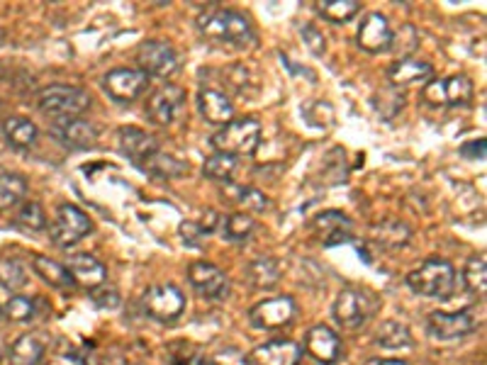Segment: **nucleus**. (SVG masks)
Segmentation results:
<instances>
[{"label": "nucleus", "mask_w": 487, "mask_h": 365, "mask_svg": "<svg viewBox=\"0 0 487 365\" xmlns=\"http://www.w3.org/2000/svg\"><path fill=\"white\" fill-rule=\"evenodd\" d=\"M197 29L212 44L247 47L249 42H254V27H251L249 17H244L237 10H227V7H215V10L200 15Z\"/></svg>", "instance_id": "nucleus-1"}, {"label": "nucleus", "mask_w": 487, "mask_h": 365, "mask_svg": "<svg viewBox=\"0 0 487 365\" xmlns=\"http://www.w3.org/2000/svg\"><path fill=\"white\" fill-rule=\"evenodd\" d=\"M408 285L422 297L449 299L456 290V270L446 258L431 256L408 276Z\"/></svg>", "instance_id": "nucleus-2"}, {"label": "nucleus", "mask_w": 487, "mask_h": 365, "mask_svg": "<svg viewBox=\"0 0 487 365\" xmlns=\"http://www.w3.org/2000/svg\"><path fill=\"white\" fill-rule=\"evenodd\" d=\"M210 144L215 146V151L227 153L232 159L234 156H249L261 144V124L254 117L232 120L217 134H212Z\"/></svg>", "instance_id": "nucleus-3"}, {"label": "nucleus", "mask_w": 487, "mask_h": 365, "mask_svg": "<svg viewBox=\"0 0 487 365\" xmlns=\"http://www.w3.org/2000/svg\"><path fill=\"white\" fill-rule=\"evenodd\" d=\"M37 105L44 115L64 120L83 115L90 108V95L76 86H47L37 95Z\"/></svg>", "instance_id": "nucleus-4"}, {"label": "nucleus", "mask_w": 487, "mask_h": 365, "mask_svg": "<svg viewBox=\"0 0 487 365\" xmlns=\"http://www.w3.org/2000/svg\"><path fill=\"white\" fill-rule=\"evenodd\" d=\"M376 307H378V299L373 297L371 292L361 290V287H346L334 299L332 314L342 328H358L371 319Z\"/></svg>", "instance_id": "nucleus-5"}, {"label": "nucleus", "mask_w": 487, "mask_h": 365, "mask_svg": "<svg viewBox=\"0 0 487 365\" xmlns=\"http://www.w3.org/2000/svg\"><path fill=\"white\" fill-rule=\"evenodd\" d=\"M90 229H93V224H90L86 212L76 204L66 203L57 210L54 224L49 226V236L58 248H69L73 244H79Z\"/></svg>", "instance_id": "nucleus-6"}, {"label": "nucleus", "mask_w": 487, "mask_h": 365, "mask_svg": "<svg viewBox=\"0 0 487 365\" xmlns=\"http://www.w3.org/2000/svg\"><path fill=\"white\" fill-rule=\"evenodd\" d=\"M142 307L144 312L156 321H175L185 309V295L175 285L159 283L152 285L142 295Z\"/></svg>", "instance_id": "nucleus-7"}, {"label": "nucleus", "mask_w": 487, "mask_h": 365, "mask_svg": "<svg viewBox=\"0 0 487 365\" xmlns=\"http://www.w3.org/2000/svg\"><path fill=\"white\" fill-rule=\"evenodd\" d=\"M137 61L139 71H144L146 76H159V78H168L178 71V51L171 47L168 42H161V39H149V42H142L137 49Z\"/></svg>", "instance_id": "nucleus-8"}, {"label": "nucleus", "mask_w": 487, "mask_h": 365, "mask_svg": "<svg viewBox=\"0 0 487 365\" xmlns=\"http://www.w3.org/2000/svg\"><path fill=\"white\" fill-rule=\"evenodd\" d=\"M478 328V317L473 309H463V312H431L427 319V331L434 339L441 341H451V339H463V336L473 334Z\"/></svg>", "instance_id": "nucleus-9"}, {"label": "nucleus", "mask_w": 487, "mask_h": 365, "mask_svg": "<svg viewBox=\"0 0 487 365\" xmlns=\"http://www.w3.org/2000/svg\"><path fill=\"white\" fill-rule=\"evenodd\" d=\"M185 110V90L178 86H164L154 90L146 100V115L154 124H174Z\"/></svg>", "instance_id": "nucleus-10"}, {"label": "nucleus", "mask_w": 487, "mask_h": 365, "mask_svg": "<svg viewBox=\"0 0 487 365\" xmlns=\"http://www.w3.org/2000/svg\"><path fill=\"white\" fill-rule=\"evenodd\" d=\"M473 80L468 76H449V78L431 80L424 88V100L431 105H468L473 100Z\"/></svg>", "instance_id": "nucleus-11"}, {"label": "nucleus", "mask_w": 487, "mask_h": 365, "mask_svg": "<svg viewBox=\"0 0 487 365\" xmlns=\"http://www.w3.org/2000/svg\"><path fill=\"white\" fill-rule=\"evenodd\" d=\"M102 88L112 100L132 102L149 88V76L139 68H115L102 78Z\"/></svg>", "instance_id": "nucleus-12"}, {"label": "nucleus", "mask_w": 487, "mask_h": 365, "mask_svg": "<svg viewBox=\"0 0 487 365\" xmlns=\"http://www.w3.org/2000/svg\"><path fill=\"white\" fill-rule=\"evenodd\" d=\"M292 317H295V299L292 297L263 299L249 309V321L256 328H281L291 324Z\"/></svg>", "instance_id": "nucleus-13"}, {"label": "nucleus", "mask_w": 487, "mask_h": 365, "mask_svg": "<svg viewBox=\"0 0 487 365\" xmlns=\"http://www.w3.org/2000/svg\"><path fill=\"white\" fill-rule=\"evenodd\" d=\"M51 134L69 149H90L98 141V127L88 120H80V117L54 120Z\"/></svg>", "instance_id": "nucleus-14"}, {"label": "nucleus", "mask_w": 487, "mask_h": 365, "mask_svg": "<svg viewBox=\"0 0 487 365\" xmlns=\"http://www.w3.org/2000/svg\"><path fill=\"white\" fill-rule=\"evenodd\" d=\"M188 280L203 297L222 299L229 295V280H227L225 270L212 266L207 261H196L188 268Z\"/></svg>", "instance_id": "nucleus-15"}, {"label": "nucleus", "mask_w": 487, "mask_h": 365, "mask_svg": "<svg viewBox=\"0 0 487 365\" xmlns=\"http://www.w3.org/2000/svg\"><path fill=\"white\" fill-rule=\"evenodd\" d=\"M358 47L368 54H383V51L393 49V27H390L386 15H365L361 27H358Z\"/></svg>", "instance_id": "nucleus-16"}, {"label": "nucleus", "mask_w": 487, "mask_h": 365, "mask_svg": "<svg viewBox=\"0 0 487 365\" xmlns=\"http://www.w3.org/2000/svg\"><path fill=\"white\" fill-rule=\"evenodd\" d=\"M117 139H120V151L142 168L146 166V161L161 151L159 141L139 127H124L117 131Z\"/></svg>", "instance_id": "nucleus-17"}, {"label": "nucleus", "mask_w": 487, "mask_h": 365, "mask_svg": "<svg viewBox=\"0 0 487 365\" xmlns=\"http://www.w3.org/2000/svg\"><path fill=\"white\" fill-rule=\"evenodd\" d=\"M305 350L322 365H332L342 358V339L334 334V328L317 324L307 331Z\"/></svg>", "instance_id": "nucleus-18"}, {"label": "nucleus", "mask_w": 487, "mask_h": 365, "mask_svg": "<svg viewBox=\"0 0 487 365\" xmlns=\"http://www.w3.org/2000/svg\"><path fill=\"white\" fill-rule=\"evenodd\" d=\"M256 365H300L302 360V349L295 341L288 339H276V341L256 346L251 353Z\"/></svg>", "instance_id": "nucleus-19"}, {"label": "nucleus", "mask_w": 487, "mask_h": 365, "mask_svg": "<svg viewBox=\"0 0 487 365\" xmlns=\"http://www.w3.org/2000/svg\"><path fill=\"white\" fill-rule=\"evenodd\" d=\"M197 108H200V115L205 117V122L222 124V127H225L227 122H232V100H229V95L217 90V88H203V90L197 93Z\"/></svg>", "instance_id": "nucleus-20"}, {"label": "nucleus", "mask_w": 487, "mask_h": 365, "mask_svg": "<svg viewBox=\"0 0 487 365\" xmlns=\"http://www.w3.org/2000/svg\"><path fill=\"white\" fill-rule=\"evenodd\" d=\"M66 270L71 273L73 283L83 285V287H88V290L101 287V285L105 283V277H108V268H105V266H102V263L90 254L71 256Z\"/></svg>", "instance_id": "nucleus-21"}, {"label": "nucleus", "mask_w": 487, "mask_h": 365, "mask_svg": "<svg viewBox=\"0 0 487 365\" xmlns=\"http://www.w3.org/2000/svg\"><path fill=\"white\" fill-rule=\"evenodd\" d=\"M434 73V66L429 61L417 57H400L390 68H387V78L395 88L412 86L419 80H427Z\"/></svg>", "instance_id": "nucleus-22"}, {"label": "nucleus", "mask_w": 487, "mask_h": 365, "mask_svg": "<svg viewBox=\"0 0 487 365\" xmlns=\"http://www.w3.org/2000/svg\"><path fill=\"white\" fill-rule=\"evenodd\" d=\"M312 226L322 236L324 246H334V244L351 239V219L344 212H322L314 217Z\"/></svg>", "instance_id": "nucleus-23"}, {"label": "nucleus", "mask_w": 487, "mask_h": 365, "mask_svg": "<svg viewBox=\"0 0 487 365\" xmlns=\"http://www.w3.org/2000/svg\"><path fill=\"white\" fill-rule=\"evenodd\" d=\"M244 277L256 290H270L281 280V263L273 256H256L254 261L247 263Z\"/></svg>", "instance_id": "nucleus-24"}, {"label": "nucleus", "mask_w": 487, "mask_h": 365, "mask_svg": "<svg viewBox=\"0 0 487 365\" xmlns=\"http://www.w3.org/2000/svg\"><path fill=\"white\" fill-rule=\"evenodd\" d=\"M47 343L39 334H22L7 353V365H42Z\"/></svg>", "instance_id": "nucleus-25"}, {"label": "nucleus", "mask_w": 487, "mask_h": 365, "mask_svg": "<svg viewBox=\"0 0 487 365\" xmlns=\"http://www.w3.org/2000/svg\"><path fill=\"white\" fill-rule=\"evenodd\" d=\"M32 268H35V273L39 277H42L44 283L51 285V287H58V290H69V287H73V277L71 273L66 270V266H61V263L51 261L49 256H35L32 258Z\"/></svg>", "instance_id": "nucleus-26"}, {"label": "nucleus", "mask_w": 487, "mask_h": 365, "mask_svg": "<svg viewBox=\"0 0 487 365\" xmlns=\"http://www.w3.org/2000/svg\"><path fill=\"white\" fill-rule=\"evenodd\" d=\"M25 195H27V181L20 173H0V214L25 203Z\"/></svg>", "instance_id": "nucleus-27"}, {"label": "nucleus", "mask_w": 487, "mask_h": 365, "mask_svg": "<svg viewBox=\"0 0 487 365\" xmlns=\"http://www.w3.org/2000/svg\"><path fill=\"white\" fill-rule=\"evenodd\" d=\"M3 134L17 149H29L37 141V124L27 117H7L3 122Z\"/></svg>", "instance_id": "nucleus-28"}, {"label": "nucleus", "mask_w": 487, "mask_h": 365, "mask_svg": "<svg viewBox=\"0 0 487 365\" xmlns=\"http://www.w3.org/2000/svg\"><path fill=\"white\" fill-rule=\"evenodd\" d=\"M13 224L17 226V229H22V232L29 234L44 232V229H47V212H44V207L39 203L27 200V203L20 204V210H17V214L13 217Z\"/></svg>", "instance_id": "nucleus-29"}, {"label": "nucleus", "mask_w": 487, "mask_h": 365, "mask_svg": "<svg viewBox=\"0 0 487 365\" xmlns=\"http://www.w3.org/2000/svg\"><path fill=\"white\" fill-rule=\"evenodd\" d=\"M358 10H361V3H358V0H320V3H317V13H320L324 20L334 22V25L349 22L351 17H356Z\"/></svg>", "instance_id": "nucleus-30"}, {"label": "nucleus", "mask_w": 487, "mask_h": 365, "mask_svg": "<svg viewBox=\"0 0 487 365\" xmlns=\"http://www.w3.org/2000/svg\"><path fill=\"white\" fill-rule=\"evenodd\" d=\"M376 343H380L383 349H408L412 343V334L400 321H383L376 328Z\"/></svg>", "instance_id": "nucleus-31"}, {"label": "nucleus", "mask_w": 487, "mask_h": 365, "mask_svg": "<svg viewBox=\"0 0 487 365\" xmlns=\"http://www.w3.org/2000/svg\"><path fill=\"white\" fill-rule=\"evenodd\" d=\"M37 307H39V299L37 297H27V295H13V297H7V302L0 309H3V317L10 321H17V324H22V321H29L35 319L37 314Z\"/></svg>", "instance_id": "nucleus-32"}, {"label": "nucleus", "mask_w": 487, "mask_h": 365, "mask_svg": "<svg viewBox=\"0 0 487 365\" xmlns=\"http://www.w3.org/2000/svg\"><path fill=\"white\" fill-rule=\"evenodd\" d=\"M27 268L17 258H10V256L0 258V285L7 292H20L27 285Z\"/></svg>", "instance_id": "nucleus-33"}, {"label": "nucleus", "mask_w": 487, "mask_h": 365, "mask_svg": "<svg viewBox=\"0 0 487 365\" xmlns=\"http://www.w3.org/2000/svg\"><path fill=\"white\" fill-rule=\"evenodd\" d=\"M144 171H149V173L159 175V178H166V181H174V178H178V175H183L185 171H188V163H183V161L174 159V156H168V153L159 151L156 156H152V159L146 161Z\"/></svg>", "instance_id": "nucleus-34"}, {"label": "nucleus", "mask_w": 487, "mask_h": 365, "mask_svg": "<svg viewBox=\"0 0 487 365\" xmlns=\"http://www.w3.org/2000/svg\"><path fill=\"white\" fill-rule=\"evenodd\" d=\"M463 280H466V287L473 295L482 297L487 290V263L485 256H471L466 263V270H463Z\"/></svg>", "instance_id": "nucleus-35"}, {"label": "nucleus", "mask_w": 487, "mask_h": 365, "mask_svg": "<svg viewBox=\"0 0 487 365\" xmlns=\"http://www.w3.org/2000/svg\"><path fill=\"white\" fill-rule=\"evenodd\" d=\"M256 222L254 217H249L247 212H234L225 219V239L237 241V244H244L249 241V236L254 234Z\"/></svg>", "instance_id": "nucleus-36"}, {"label": "nucleus", "mask_w": 487, "mask_h": 365, "mask_svg": "<svg viewBox=\"0 0 487 365\" xmlns=\"http://www.w3.org/2000/svg\"><path fill=\"white\" fill-rule=\"evenodd\" d=\"M373 239L390 248L405 246L409 241V229L402 222H383V224L373 229Z\"/></svg>", "instance_id": "nucleus-37"}, {"label": "nucleus", "mask_w": 487, "mask_h": 365, "mask_svg": "<svg viewBox=\"0 0 487 365\" xmlns=\"http://www.w3.org/2000/svg\"><path fill=\"white\" fill-rule=\"evenodd\" d=\"M234 168H237V159L227 156V153H212L203 163V175L210 181H229Z\"/></svg>", "instance_id": "nucleus-38"}, {"label": "nucleus", "mask_w": 487, "mask_h": 365, "mask_svg": "<svg viewBox=\"0 0 487 365\" xmlns=\"http://www.w3.org/2000/svg\"><path fill=\"white\" fill-rule=\"evenodd\" d=\"M300 35H302V42L307 44V49L312 51L314 57H322V54L327 51V42H324V35H322L320 29L314 27L312 22H305V25L300 27Z\"/></svg>", "instance_id": "nucleus-39"}, {"label": "nucleus", "mask_w": 487, "mask_h": 365, "mask_svg": "<svg viewBox=\"0 0 487 365\" xmlns=\"http://www.w3.org/2000/svg\"><path fill=\"white\" fill-rule=\"evenodd\" d=\"M90 299L98 309H117L120 307V292L115 287H108V285H101L90 292Z\"/></svg>", "instance_id": "nucleus-40"}, {"label": "nucleus", "mask_w": 487, "mask_h": 365, "mask_svg": "<svg viewBox=\"0 0 487 365\" xmlns=\"http://www.w3.org/2000/svg\"><path fill=\"white\" fill-rule=\"evenodd\" d=\"M244 207H249V210H256L261 212L269 207V197L263 195L261 190L256 188H239V197H237Z\"/></svg>", "instance_id": "nucleus-41"}, {"label": "nucleus", "mask_w": 487, "mask_h": 365, "mask_svg": "<svg viewBox=\"0 0 487 365\" xmlns=\"http://www.w3.org/2000/svg\"><path fill=\"white\" fill-rule=\"evenodd\" d=\"M212 365H251V360L239 349H222L219 353H215Z\"/></svg>", "instance_id": "nucleus-42"}, {"label": "nucleus", "mask_w": 487, "mask_h": 365, "mask_svg": "<svg viewBox=\"0 0 487 365\" xmlns=\"http://www.w3.org/2000/svg\"><path fill=\"white\" fill-rule=\"evenodd\" d=\"M181 236H183V241L188 244V246H200L207 234L200 229V224H197V222H183Z\"/></svg>", "instance_id": "nucleus-43"}, {"label": "nucleus", "mask_w": 487, "mask_h": 365, "mask_svg": "<svg viewBox=\"0 0 487 365\" xmlns=\"http://www.w3.org/2000/svg\"><path fill=\"white\" fill-rule=\"evenodd\" d=\"M44 365H88L86 358L76 353V350H57V353H51L49 360Z\"/></svg>", "instance_id": "nucleus-44"}, {"label": "nucleus", "mask_w": 487, "mask_h": 365, "mask_svg": "<svg viewBox=\"0 0 487 365\" xmlns=\"http://www.w3.org/2000/svg\"><path fill=\"white\" fill-rule=\"evenodd\" d=\"M219 222H222V217H219L217 212H215V210H205L203 219H200L197 224H200V229H203L205 234H212L219 226Z\"/></svg>", "instance_id": "nucleus-45"}, {"label": "nucleus", "mask_w": 487, "mask_h": 365, "mask_svg": "<svg viewBox=\"0 0 487 365\" xmlns=\"http://www.w3.org/2000/svg\"><path fill=\"white\" fill-rule=\"evenodd\" d=\"M473 151L475 153V159H485V141H473V144H466L463 146V149H461V153H463V156H468V153Z\"/></svg>", "instance_id": "nucleus-46"}, {"label": "nucleus", "mask_w": 487, "mask_h": 365, "mask_svg": "<svg viewBox=\"0 0 487 365\" xmlns=\"http://www.w3.org/2000/svg\"><path fill=\"white\" fill-rule=\"evenodd\" d=\"M365 365H408L405 360H393V358H383V360H371V363H365Z\"/></svg>", "instance_id": "nucleus-47"}, {"label": "nucleus", "mask_w": 487, "mask_h": 365, "mask_svg": "<svg viewBox=\"0 0 487 365\" xmlns=\"http://www.w3.org/2000/svg\"><path fill=\"white\" fill-rule=\"evenodd\" d=\"M3 39H5V35H3V29H0V44H3Z\"/></svg>", "instance_id": "nucleus-48"}, {"label": "nucleus", "mask_w": 487, "mask_h": 365, "mask_svg": "<svg viewBox=\"0 0 487 365\" xmlns=\"http://www.w3.org/2000/svg\"><path fill=\"white\" fill-rule=\"evenodd\" d=\"M0 360H3V349H0Z\"/></svg>", "instance_id": "nucleus-49"}, {"label": "nucleus", "mask_w": 487, "mask_h": 365, "mask_svg": "<svg viewBox=\"0 0 487 365\" xmlns=\"http://www.w3.org/2000/svg\"><path fill=\"white\" fill-rule=\"evenodd\" d=\"M0 314H3V309H0Z\"/></svg>", "instance_id": "nucleus-50"}]
</instances>
